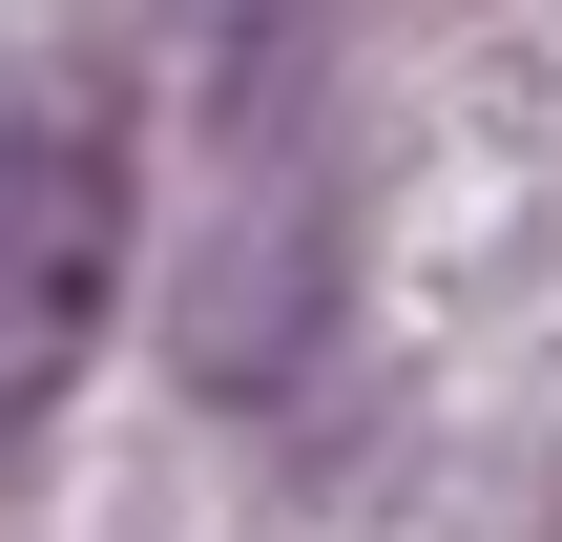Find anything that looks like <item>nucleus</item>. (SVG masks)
I'll list each match as a JSON object with an SVG mask.
<instances>
[{
    "label": "nucleus",
    "mask_w": 562,
    "mask_h": 542,
    "mask_svg": "<svg viewBox=\"0 0 562 542\" xmlns=\"http://www.w3.org/2000/svg\"><path fill=\"white\" fill-rule=\"evenodd\" d=\"M104 292H125V84H104V63H42V84L0 104V480H21L42 418L83 397Z\"/></svg>",
    "instance_id": "obj_1"
}]
</instances>
